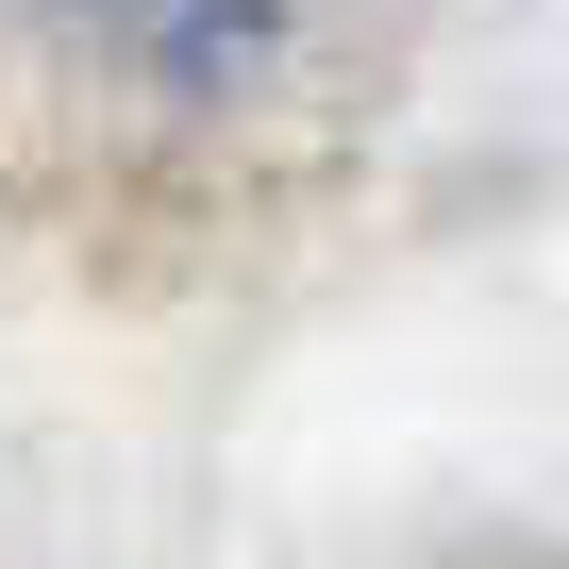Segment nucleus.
<instances>
[{
	"instance_id": "f257e3e1",
	"label": "nucleus",
	"mask_w": 569,
	"mask_h": 569,
	"mask_svg": "<svg viewBox=\"0 0 569 569\" xmlns=\"http://www.w3.org/2000/svg\"><path fill=\"white\" fill-rule=\"evenodd\" d=\"M51 18L118 34L168 101H251V68H268V0H51Z\"/></svg>"
}]
</instances>
